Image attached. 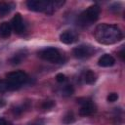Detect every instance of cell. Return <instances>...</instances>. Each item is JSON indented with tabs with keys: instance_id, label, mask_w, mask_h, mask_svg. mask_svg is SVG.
Returning a JSON list of instances; mask_svg holds the SVG:
<instances>
[{
	"instance_id": "4fadbf2b",
	"label": "cell",
	"mask_w": 125,
	"mask_h": 125,
	"mask_svg": "<svg viewBox=\"0 0 125 125\" xmlns=\"http://www.w3.org/2000/svg\"><path fill=\"white\" fill-rule=\"evenodd\" d=\"M25 54L23 53V52H21V53H17L11 60H10V62L13 63V64H19V63H21V61L25 58Z\"/></svg>"
},
{
	"instance_id": "9c48e42d",
	"label": "cell",
	"mask_w": 125,
	"mask_h": 125,
	"mask_svg": "<svg viewBox=\"0 0 125 125\" xmlns=\"http://www.w3.org/2000/svg\"><path fill=\"white\" fill-rule=\"evenodd\" d=\"M60 39L64 44H72L78 39V35L73 30H66L60 35Z\"/></svg>"
},
{
	"instance_id": "6da1fadb",
	"label": "cell",
	"mask_w": 125,
	"mask_h": 125,
	"mask_svg": "<svg viewBox=\"0 0 125 125\" xmlns=\"http://www.w3.org/2000/svg\"><path fill=\"white\" fill-rule=\"evenodd\" d=\"M96 40L104 45H110L120 41L123 37L122 31L116 24L101 23L97 25L94 32Z\"/></svg>"
},
{
	"instance_id": "ba28073f",
	"label": "cell",
	"mask_w": 125,
	"mask_h": 125,
	"mask_svg": "<svg viewBox=\"0 0 125 125\" xmlns=\"http://www.w3.org/2000/svg\"><path fill=\"white\" fill-rule=\"evenodd\" d=\"M11 26L16 33L20 34V33L24 31V23H23V21H22L21 14L18 13L14 16V18L12 19V21H11Z\"/></svg>"
},
{
	"instance_id": "2e32d148",
	"label": "cell",
	"mask_w": 125,
	"mask_h": 125,
	"mask_svg": "<svg viewBox=\"0 0 125 125\" xmlns=\"http://www.w3.org/2000/svg\"><path fill=\"white\" fill-rule=\"evenodd\" d=\"M74 92V89L71 85H66L64 86V88L62 89V95L64 97H68V96H71Z\"/></svg>"
},
{
	"instance_id": "7c38bea8",
	"label": "cell",
	"mask_w": 125,
	"mask_h": 125,
	"mask_svg": "<svg viewBox=\"0 0 125 125\" xmlns=\"http://www.w3.org/2000/svg\"><path fill=\"white\" fill-rule=\"evenodd\" d=\"M97 80V76L95 74L94 71L92 70H87L84 74V81L87 83V84H94Z\"/></svg>"
},
{
	"instance_id": "52a82bcc",
	"label": "cell",
	"mask_w": 125,
	"mask_h": 125,
	"mask_svg": "<svg viewBox=\"0 0 125 125\" xmlns=\"http://www.w3.org/2000/svg\"><path fill=\"white\" fill-rule=\"evenodd\" d=\"M96 110H97V106L93 102L85 101L79 109V114L82 116H88V115H92L93 113H95Z\"/></svg>"
},
{
	"instance_id": "5bb4252c",
	"label": "cell",
	"mask_w": 125,
	"mask_h": 125,
	"mask_svg": "<svg viewBox=\"0 0 125 125\" xmlns=\"http://www.w3.org/2000/svg\"><path fill=\"white\" fill-rule=\"evenodd\" d=\"M75 121V117H74V114L72 111H68L65 113V115L62 117V122L64 124H70V123H73Z\"/></svg>"
},
{
	"instance_id": "ffe728a7",
	"label": "cell",
	"mask_w": 125,
	"mask_h": 125,
	"mask_svg": "<svg viewBox=\"0 0 125 125\" xmlns=\"http://www.w3.org/2000/svg\"><path fill=\"white\" fill-rule=\"evenodd\" d=\"M8 91V86L6 80H0V93Z\"/></svg>"
},
{
	"instance_id": "30bf717a",
	"label": "cell",
	"mask_w": 125,
	"mask_h": 125,
	"mask_svg": "<svg viewBox=\"0 0 125 125\" xmlns=\"http://www.w3.org/2000/svg\"><path fill=\"white\" fill-rule=\"evenodd\" d=\"M114 63H115V59L109 54L103 55L98 61V64L102 67H109L112 66Z\"/></svg>"
},
{
	"instance_id": "e0dca14e",
	"label": "cell",
	"mask_w": 125,
	"mask_h": 125,
	"mask_svg": "<svg viewBox=\"0 0 125 125\" xmlns=\"http://www.w3.org/2000/svg\"><path fill=\"white\" fill-rule=\"evenodd\" d=\"M54 105H55V103L53 101H45L42 104V108L45 110H48V109H51Z\"/></svg>"
},
{
	"instance_id": "9a60e30c",
	"label": "cell",
	"mask_w": 125,
	"mask_h": 125,
	"mask_svg": "<svg viewBox=\"0 0 125 125\" xmlns=\"http://www.w3.org/2000/svg\"><path fill=\"white\" fill-rule=\"evenodd\" d=\"M11 9L12 8L10 7L9 4H7V3H0V16L4 17L8 13H10Z\"/></svg>"
},
{
	"instance_id": "d6986e66",
	"label": "cell",
	"mask_w": 125,
	"mask_h": 125,
	"mask_svg": "<svg viewBox=\"0 0 125 125\" xmlns=\"http://www.w3.org/2000/svg\"><path fill=\"white\" fill-rule=\"evenodd\" d=\"M117 100H118V94H116V93H110L107 96V101L110 102V103H113Z\"/></svg>"
},
{
	"instance_id": "8992f818",
	"label": "cell",
	"mask_w": 125,
	"mask_h": 125,
	"mask_svg": "<svg viewBox=\"0 0 125 125\" xmlns=\"http://www.w3.org/2000/svg\"><path fill=\"white\" fill-rule=\"evenodd\" d=\"M93 48L89 45H80L73 49V55L77 59H85L93 54Z\"/></svg>"
},
{
	"instance_id": "3957f363",
	"label": "cell",
	"mask_w": 125,
	"mask_h": 125,
	"mask_svg": "<svg viewBox=\"0 0 125 125\" xmlns=\"http://www.w3.org/2000/svg\"><path fill=\"white\" fill-rule=\"evenodd\" d=\"M28 80V76L25 72L18 70V71H13L7 74V86H8V91H14L18 90L26 83Z\"/></svg>"
},
{
	"instance_id": "8fae6325",
	"label": "cell",
	"mask_w": 125,
	"mask_h": 125,
	"mask_svg": "<svg viewBox=\"0 0 125 125\" xmlns=\"http://www.w3.org/2000/svg\"><path fill=\"white\" fill-rule=\"evenodd\" d=\"M11 32H12V26L9 22H2L0 24V35L4 38H7L11 35Z\"/></svg>"
},
{
	"instance_id": "ac0fdd59",
	"label": "cell",
	"mask_w": 125,
	"mask_h": 125,
	"mask_svg": "<svg viewBox=\"0 0 125 125\" xmlns=\"http://www.w3.org/2000/svg\"><path fill=\"white\" fill-rule=\"evenodd\" d=\"M56 80L59 82V83H63L66 81V76L62 73H58L57 76H56Z\"/></svg>"
},
{
	"instance_id": "7a4b0ae2",
	"label": "cell",
	"mask_w": 125,
	"mask_h": 125,
	"mask_svg": "<svg viewBox=\"0 0 125 125\" xmlns=\"http://www.w3.org/2000/svg\"><path fill=\"white\" fill-rule=\"evenodd\" d=\"M64 1H43V0H29L26 6L29 10L34 12H44L47 15H52L57 9L61 8Z\"/></svg>"
},
{
	"instance_id": "44dd1931",
	"label": "cell",
	"mask_w": 125,
	"mask_h": 125,
	"mask_svg": "<svg viewBox=\"0 0 125 125\" xmlns=\"http://www.w3.org/2000/svg\"><path fill=\"white\" fill-rule=\"evenodd\" d=\"M0 125H8V122L4 118H0Z\"/></svg>"
},
{
	"instance_id": "5b68a950",
	"label": "cell",
	"mask_w": 125,
	"mask_h": 125,
	"mask_svg": "<svg viewBox=\"0 0 125 125\" xmlns=\"http://www.w3.org/2000/svg\"><path fill=\"white\" fill-rule=\"evenodd\" d=\"M38 55L41 59L51 62H54V63H62L64 62V59L62 56V54L59 52V50L56 48H53V47L43 49L42 51H40L38 53Z\"/></svg>"
},
{
	"instance_id": "7402d4cb",
	"label": "cell",
	"mask_w": 125,
	"mask_h": 125,
	"mask_svg": "<svg viewBox=\"0 0 125 125\" xmlns=\"http://www.w3.org/2000/svg\"><path fill=\"white\" fill-rule=\"evenodd\" d=\"M119 57L121 58L122 61H124V51H123V49L120 51V53H119Z\"/></svg>"
},
{
	"instance_id": "277c9868",
	"label": "cell",
	"mask_w": 125,
	"mask_h": 125,
	"mask_svg": "<svg viewBox=\"0 0 125 125\" xmlns=\"http://www.w3.org/2000/svg\"><path fill=\"white\" fill-rule=\"evenodd\" d=\"M100 13H101V9L98 5H93V6L89 7L87 10H85L84 12H82L79 15L78 24L83 25V26L91 25L99 19Z\"/></svg>"
}]
</instances>
